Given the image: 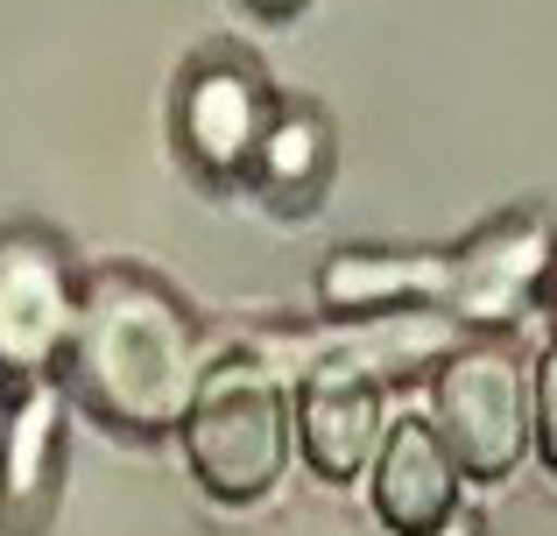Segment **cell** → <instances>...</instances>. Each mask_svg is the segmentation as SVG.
<instances>
[{
    "label": "cell",
    "mask_w": 557,
    "mask_h": 536,
    "mask_svg": "<svg viewBox=\"0 0 557 536\" xmlns=\"http://www.w3.org/2000/svg\"><path fill=\"white\" fill-rule=\"evenodd\" d=\"M275 107L269 71L240 42H212L170 85V155L190 170L198 191H240L261 121Z\"/></svg>",
    "instance_id": "cell-4"
},
{
    "label": "cell",
    "mask_w": 557,
    "mask_h": 536,
    "mask_svg": "<svg viewBox=\"0 0 557 536\" xmlns=\"http://www.w3.org/2000/svg\"><path fill=\"white\" fill-rule=\"evenodd\" d=\"M212 360H219V339L198 325V311L163 275L135 262H107L85 275L78 332H71L57 382L107 431L156 445L184 431Z\"/></svg>",
    "instance_id": "cell-1"
},
{
    "label": "cell",
    "mask_w": 557,
    "mask_h": 536,
    "mask_svg": "<svg viewBox=\"0 0 557 536\" xmlns=\"http://www.w3.org/2000/svg\"><path fill=\"white\" fill-rule=\"evenodd\" d=\"M557 248V226L544 212H508L487 220L473 240L451 248V283H445V317L459 332H516L544 297V269Z\"/></svg>",
    "instance_id": "cell-6"
},
{
    "label": "cell",
    "mask_w": 557,
    "mask_h": 536,
    "mask_svg": "<svg viewBox=\"0 0 557 536\" xmlns=\"http://www.w3.org/2000/svg\"><path fill=\"white\" fill-rule=\"evenodd\" d=\"M536 452L557 473V346L536 360Z\"/></svg>",
    "instance_id": "cell-12"
},
{
    "label": "cell",
    "mask_w": 557,
    "mask_h": 536,
    "mask_svg": "<svg viewBox=\"0 0 557 536\" xmlns=\"http://www.w3.org/2000/svg\"><path fill=\"white\" fill-rule=\"evenodd\" d=\"M459 459L451 445L437 438L431 416H395L381 424V445L368 459V495H374V515L388 536H417L431 523H445L459 509Z\"/></svg>",
    "instance_id": "cell-10"
},
{
    "label": "cell",
    "mask_w": 557,
    "mask_h": 536,
    "mask_svg": "<svg viewBox=\"0 0 557 536\" xmlns=\"http://www.w3.org/2000/svg\"><path fill=\"white\" fill-rule=\"evenodd\" d=\"M381 402L388 382L360 374L354 360H304L289 374V431H297V452L318 481H360L381 445Z\"/></svg>",
    "instance_id": "cell-8"
},
{
    "label": "cell",
    "mask_w": 557,
    "mask_h": 536,
    "mask_svg": "<svg viewBox=\"0 0 557 536\" xmlns=\"http://www.w3.org/2000/svg\"><path fill=\"white\" fill-rule=\"evenodd\" d=\"M536 303H544V317L557 325V248H550V269H544V297H536Z\"/></svg>",
    "instance_id": "cell-15"
},
{
    "label": "cell",
    "mask_w": 557,
    "mask_h": 536,
    "mask_svg": "<svg viewBox=\"0 0 557 536\" xmlns=\"http://www.w3.org/2000/svg\"><path fill=\"white\" fill-rule=\"evenodd\" d=\"M451 248H346L318 269V311L374 317V311H445Z\"/></svg>",
    "instance_id": "cell-11"
},
{
    "label": "cell",
    "mask_w": 557,
    "mask_h": 536,
    "mask_svg": "<svg viewBox=\"0 0 557 536\" xmlns=\"http://www.w3.org/2000/svg\"><path fill=\"white\" fill-rule=\"evenodd\" d=\"M431 424L466 481H508L536 445V367L516 332H466L431 367Z\"/></svg>",
    "instance_id": "cell-3"
},
{
    "label": "cell",
    "mask_w": 557,
    "mask_h": 536,
    "mask_svg": "<svg viewBox=\"0 0 557 536\" xmlns=\"http://www.w3.org/2000/svg\"><path fill=\"white\" fill-rule=\"evenodd\" d=\"M332 177H339V127H332V113L304 92H275L240 191H255L275 220H311L325 205Z\"/></svg>",
    "instance_id": "cell-9"
},
{
    "label": "cell",
    "mask_w": 557,
    "mask_h": 536,
    "mask_svg": "<svg viewBox=\"0 0 557 536\" xmlns=\"http://www.w3.org/2000/svg\"><path fill=\"white\" fill-rule=\"evenodd\" d=\"M417 536H487V523H480L473 509H451L445 523H431V529H417Z\"/></svg>",
    "instance_id": "cell-13"
},
{
    "label": "cell",
    "mask_w": 557,
    "mask_h": 536,
    "mask_svg": "<svg viewBox=\"0 0 557 536\" xmlns=\"http://www.w3.org/2000/svg\"><path fill=\"white\" fill-rule=\"evenodd\" d=\"M184 459L212 501H261L283 487V466L297 452L289 431V382L255 360L247 346L219 339V360L205 367L198 402L184 416Z\"/></svg>",
    "instance_id": "cell-2"
},
{
    "label": "cell",
    "mask_w": 557,
    "mask_h": 536,
    "mask_svg": "<svg viewBox=\"0 0 557 536\" xmlns=\"http://www.w3.org/2000/svg\"><path fill=\"white\" fill-rule=\"evenodd\" d=\"M71 396L64 382L0 388V536H42L64 501Z\"/></svg>",
    "instance_id": "cell-7"
},
{
    "label": "cell",
    "mask_w": 557,
    "mask_h": 536,
    "mask_svg": "<svg viewBox=\"0 0 557 536\" xmlns=\"http://www.w3.org/2000/svg\"><path fill=\"white\" fill-rule=\"evenodd\" d=\"M85 275L71 248L36 220L0 226V388L50 382L71 353Z\"/></svg>",
    "instance_id": "cell-5"
},
{
    "label": "cell",
    "mask_w": 557,
    "mask_h": 536,
    "mask_svg": "<svg viewBox=\"0 0 557 536\" xmlns=\"http://www.w3.org/2000/svg\"><path fill=\"white\" fill-rule=\"evenodd\" d=\"M255 22H289V14H304V0H240Z\"/></svg>",
    "instance_id": "cell-14"
}]
</instances>
